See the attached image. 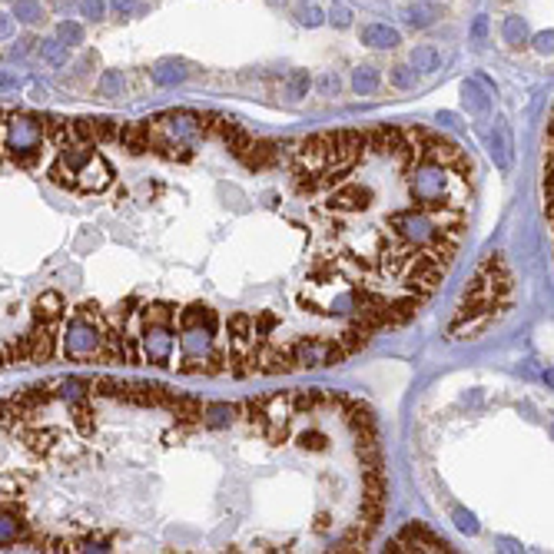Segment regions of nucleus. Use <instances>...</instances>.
I'll return each mask as SVG.
<instances>
[{
  "label": "nucleus",
  "instance_id": "f257e3e1",
  "mask_svg": "<svg viewBox=\"0 0 554 554\" xmlns=\"http://www.w3.org/2000/svg\"><path fill=\"white\" fill-rule=\"evenodd\" d=\"M405 183H408V196L419 206L421 213H435L441 206H465L455 196H448V186H452V173L435 163V160H421L419 166H412L408 173H402Z\"/></svg>",
  "mask_w": 554,
  "mask_h": 554
},
{
  "label": "nucleus",
  "instance_id": "f03ea898",
  "mask_svg": "<svg viewBox=\"0 0 554 554\" xmlns=\"http://www.w3.org/2000/svg\"><path fill=\"white\" fill-rule=\"evenodd\" d=\"M289 352H292L296 369H325V365H338L349 359L336 338H296Z\"/></svg>",
  "mask_w": 554,
  "mask_h": 554
},
{
  "label": "nucleus",
  "instance_id": "7ed1b4c3",
  "mask_svg": "<svg viewBox=\"0 0 554 554\" xmlns=\"http://www.w3.org/2000/svg\"><path fill=\"white\" fill-rule=\"evenodd\" d=\"M385 551L399 554V551H435V554H448L452 551V544L445 541V537H438L432 528H425L421 521H415V524H405L402 531L395 535V541H388Z\"/></svg>",
  "mask_w": 554,
  "mask_h": 554
},
{
  "label": "nucleus",
  "instance_id": "20e7f679",
  "mask_svg": "<svg viewBox=\"0 0 554 554\" xmlns=\"http://www.w3.org/2000/svg\"><path fill=\"white\" fill-rule=\"evenodd\" d=\"M103 342V332L100 325H93L90 319H84L80 312L70 319L67 325V359H73V362H84L90 352H97Z\"/></svg>",
  "mask_w": 554,
  "mask_h": 554
},
{
  "label": "nucleus",
  "instance_id": "39448f33",
  "mask_svg": "<svg viewBox=\"0 0 554 554\" xmlns=\"http://www.w3.org/2000/svg\"><path fill=\"white\" fill-rule=\"evenodd\" d=\"M173 349H176L173 325H146V332L140 338L143 362H150V365H169V362H173Z\"/></svg>",
  "mask_w": 554,
  "mask_h": 554
},
{
  "label": "nucleus",
  "instance_id": "423d86ee",
  "mask_svg": "<svg viewBox=\"0 0 554 554\" xmlns=\"http://www.w3.org/2000/svg\"><path fill=\"white\" fill-rule=\"evenodd\" d=\"M73 176H80V180H77V189H84V193H100V189H106V186H110V180H113V169H110V163L103 160L100 153H93V156H90V160H86V163L77 169Z\"/></svg>",
  "mask_w": 554,
  "mask_h": 554
},
{
  "label": "nucleus",
  "instance_id": "0eeeda50",
  "mask_svg": "<svg viewBox=\"0 0 554 554\" xmlns=\"http://www.w3.org/2000/svg\"><path fill=\"white\" fill-rule=\"evenodd\" d=\"M292 143H283V140H256V143H249L246 150H242V163L249 169H266L272 166L279 156H283V150H289Z\"/></svg>",
  "mask_w": 554,
  "mask_h": 554
},
{
  "label": "nucleus",
  "instance_id": "6e6552de",
  "mask_svg": "<svg viewBox=\"0 0 554 554\" xmlns=\"http://www.w3.org/2000/svg\"><path fill=\"white\" fill-rule=\"evenodd\" d=\"M73 123V133L80 143H110L117 140V123L113 120H97V117H84V120H70Z\"/></svg>",
  "mask_w": 554,
  "mask_h": 554
},
{
  "label": "nucleus",
  "instance_id": "1a4fd4ad",
  "mask_svg": "<svg viewBox=\"0 0 554 554\" xmlns=\"http://www.w3.org/2000/svg\"><path fill=\"white\" fill-rule=\"evenodd\" d=\"M173 325H176V329H206V332L216 336L219 316H216V309H209V305H186V309H180V312L173 316Z\"/></svg>",
  "mask_w": 554,
  "mask_h": 554
},
{
  "label": "nucleus",
  "instance_id": "9d476101",
  "mask_svg": "<svg viewBox=\"0 0 554 554\" xmlns=\"http://www.w3.org/2000/svg\"><path fill=\"white\" fill-rule=\"evenodd\" d=\"M27 336H30V362H34V365L50 362L53 352H57V332H53V325H34V332H27Z\"/></svg>",
  "mask_w": 554,
  "mask_h": 554
},
{
  "label": "nucleus",
  "instance_id": "9b49d317",
  "mask_svg": "<svg viewBox=\"0 0 554 554\" xmlns=\"http://www.w3.org/2000/svg\"><path fill=\"white\" fill-rule=\"evenodd\" d=\"M64 319V296L60 292H44L34 305V325H57Z\"/></svg>",
  "mask_w": 554,
  "mask_h": 554
},
{
  "label": "nucleus",
  "instance_id": "f8f14e48",
  "mask_svg": "<svg viewBox=\"0 0 554 554\" xmlns=\"http://www.w3.org/2000/svg\"><path fill=\"white\" fill-rule=\"evenodd\" d=\"M169 412L176 415V421H180V425L193 428V425H200V419H202V402H200V399H193V395L176 392V395H173V402H169Z\"/></svg>",
  "mask_w": 554,
  "mask_h": 554
},
{
  "label": "nucleus",
  "instance_id": "ddd939ff",
  "mask_svg": "<svg viewBox=\"0 0 554 554\" xmlns=\"http://www.w3.org/2000/svg\"><path fill=\"white\" fill-rule=\"evenodd\" d=\"M399 30L395 27H385V23H369V27H362V44H369V47H379V50H385V47H399Z\"/></svg>",
  "mask_w": 554,
  "mask_h": 554
},
{
  "label": "nucleus",
  "instance_id": "4468645a",
  "mask_svg": "<svg viewBox=\"0 0 554 554\" xmlns=\"http://www.w3.org/2000/svg\"><path fill=\"white\" fill-rule=\"evenodd\" d=\"M236 415H242V419L249 421L252 428L266 432V425H269V415H266V395H262V399H242V402H236Z\"/></svg>",
  "mask_w": 554,
  "mask_h": 554
},
{
  "label": "nucleus",
  "instance_id": "2eb2a0df",
  "mask_svg": "<svg viewBox=\"0 0 554 554\" xmlns=\"http://www.w3.org/2000/svg\"><path fill=\"white\" fill-rule=\"evenodd\" d=\"M233 419H236V405L213 402V405H202L200 425H206V428H226V425H233Z\"/></svg>",
  "mask_w": 554,
  "mask_h": 554
},
{
  "label": "nucleus",
  "instance_id": "dca6fc26",
  "mask_svg": "<svg viewBox=\"0 0 554 554\" xmlns=\"http://www.w3.org/2000/svg\"><path fill=\"white\" fill-rule=\"evenodd\" d=\"M292 399V415H309L325 405V392L322 388H303V392H289Z\"/></svg>",
  "mask_w": 554,
  "mask_h": 554
},
{
  "label": "nucleus",
  "instance_id": "f3484780",
  "mask_svg": "<svg viewBox=\"0 0 554 554\" xmlns=\"http://www.w3.org/2000/svg\"><path fill=\"white\" fill-rule=\"evenodd\" d=\"M491 156H495L498 169L511 166V133H508V126H504V123H498V126H495V133H491Z\"/></svg>",
  "mask_w": 554,
  "mask_h": 554
},
{
  "label": "nucleus",
  "instance_id": "a211bd4d",
  "mask_svg": "<svg viewBox=\"0 0 554 554\" xmlns=\"http://www.w3.org/2000/svg\"><path fill=\"white\" fill-rule=\"evenodd\" d=\"M369 338H372L369 329H365V325H359V322H352L345 332H338L336 342L345 349V355H352V352H359V349H365V345H369Z\"/></svg>",
  "mask_w": 554,
  "mask_h": 554
},
{
  "label": "nucleus",
  "instance_id": "6ab92c4d",
  "mask_svg": "<svg viewBox=\"0 0 554 554\" xmlns=\"http://www.w3.org/2000/svg\"><path fill=\"white\" fill-rule=\"evenodd\" d=\"M23 524H27V521L17 518L14 511H3V515H0V548H14L20 531H23Z\"/></svg>",
  "mask_w": 554,
  "mask_h": 554
},
{
  "label": "nucleus",
  "instance_id": "aec40b11",
  "mask_svg": "<svg viewBox=\"0 0 554 554\" xmlns=\"http://www.w3.org/2000/svg\"><path fill=\"white\" fill-rule=\"evenodd\" d=\"M173 316H176V309H169L166 303H150L140 309V322L143 325H173Z\"/></svg>",
  "mask_w": 554,
  "mask_h": 554
},
{
  "label": "nucleus",
  "instance_id": "412c9836",
  "mask_svg": "<svg viewBox=\"0 0 554 554\" xmlns=\"http://www.w3.org/2000/svg\"><path fill=\"white\" fill-rule=\"evenodd\" d=\"M465 106H468L475 117H485V113H488L491 100H488V93L481 90V84H478V80H468V84H465Z\"/></svg>",
  "mask_w": 554,
  "mask_h": 554
},
{
  "label": "nucleus",
  "instance_id": "4be33fe9",
  "mask_svg": "<svg viewBox=\"0 0 554 554\" xmlns=\"http://www.w3.org/2000/svg\"><path fill=\"white\" fill-rule=\"evenodd\" d=\"M438 64H441V53H438L435 47H415L408 67L419 70V73H432V70H438Z\"/></svg>",
  "mask_w": 554,
  "mask_h": 554
},
{
  "label": "nucleus",
  "instance_id": "5701e85b",
  "mask_svg": "<svg viewBox=\"0 0 554 554\" xmlns=\"http://www.w3.org/2000/svg\"><path fill=\"white\" fill-rule=\"evenodd\" d=\"M57 395H64L67 402L86 399L90 395V382H84V379H57Z\"/></svg>",
  "mask_w": 554,
  "mask_h": 554
},
{
  "label": "nucleus",
  "instance_id": "b1692460",
  "mask_svg": "<svg viewBox=\"0 0 554 554\" xmlns=\"http://www.w3.org/2000/svg\"><path fill=\"white\" fill-rule=\"evenodd\" d=\"M73 425H77L84 435H90V432H93V405H90V395L73 402Z\"/></svg>",
  "mask_w": 554,
  "mask_h": 554
},
{
  "label": "nucleus",
  "instance_id": "393cba45",
  "mask_svg": "<svg viewBox=\"0 0 554 554\" xmlns=\"http://www.w3.org/2000/svg\"><path fill=\"white\" fill-rule=\"evenodd\" d=\"M352 86L365 97V93H375L379 90V70L375 67H359L352 73Z\"/></svg>",
  "mask_w": 554,
  "mask_h": 554
},
{
  "label": "nucleus",
  "instance_id": "a878e982",
  "mask_svg": "<svg viewBox=\"0 0 554 554\" xmlns=\"http://www.w3.org/2000/svg\"><path fill=\"white\" fill-rule=\"evenodd\" d=\"M186 77V70H183V64H160V67L153 70V80L160 86H173V84H180Z\"/></svg>",
  "mask_w": 554,
  "mask_h": 554
},
{
  "label": "nucleus",
  "instance_id": "bb28decb",
  "mask_svg": "<svg viewBox=\"0 0 554 554\" xmlns=\"http://www.w3.org/2000/svg\"><path fill=\"white\" fill-rule=\"evenodd\" d=\"M47 180H50L53 186H64V189H77V176H73V173H70V169L64 166L60 160H57V163L47 169Z\"/></svg>",
  "mask_w": 554,
  "mask_h": 554
},
{
  "label": "nucleus",
  "instance_id": "cd10ccee",
  "mask_svg": "<svg viewBox=\"0 0 554 554\" xmlns=\"http://www.w3.org/2000/svg\"><path fill=\"white\" fill-rule=\"evenodd\" d=\"M123 93V73H117V70H106L100 80V97H106V100H113V97H120Z\"/></svg>",
  "mask_w": 554,
  "mask_h": 554
},
{
  "label": "nucleus",
  "instance_id": "c85d7f7f",
  "mask_svg": "<svg viewBox=\"0 0 554 554\" xmlns=\"http://www.w3.org/2000/svg\"><path fill=\"white\" fill-rule=\"evenodd\" d=\"M528 37V23L521 17H508L504 20V40L511 44V47H521V40Z\"/></svg>",
  "mask_w": 554,
  "mask_h": 554
},
{
  "label": "nucleus",
  "instance_id": "c756f323",
  "mask_svg": "<svg viewBox=\"0 0 554 554\" xmlns=\"http://www.w3.org/2000/svg\"><path fill=\"white\" fill-rule=\"evenodd\" d=\"M309 86H312V80H309V73H305V70H296V73H292V77H289V80H286L289 97H296V100L309 93Z\"/></svg>",
  "mask_w": 554,
  "mask_h": 554
},
{
  "label": "nucleus",
  "instance_id": "7c9ffc66",
  "mask_svg": "<svg viewBox=\"0 0 554 554\" xmlns=\"http://www.w3.org/2000/svg\"><path fill=\"white\" fill-rule=\"evenodd\" d=\"M276 322H279V319H276V312H269V309H266V312H259V316H252V336H256V338H266L269 332L276 329Z\"/></svg>",
  "mask_w": 554,
  "mask_h": 554
},
{
  "label": "nucleus",
  "instance_id": "2f4dec72",
  "mask_svg": "<svg viewBox=\"0 0 554 554\" xmlns=\"http://www.w3.org/2000/svg\"><path fill=\"white\" fill-rule=\"evenodd\" d=\"M392 84L402 86V90H408V86L415 84V70L412 67H392Z\"/></svg>",
  "mask_w": 554,
  "mask_h": 554
},
{
  "label": "nucleus",
  "instance_id": "473e14b6",
  "mask_svg": "<svg viewBox=\"0 0 554 554\" xmlns=\"http://www.w3.org/2000/svg\"><path fill=\"white\" fill-rule=\"evenodd\" d=\"M455 524H458L461 531H468V535H475V531H478V521L471 518L468 511H455Z\"/></svg>",
  "mask_w": 554,
  "mask_h": 554
},
{
  "label": "nucleus",
  "instance_id": "72a5a7b5",
  "mask_svg": "<svg viewBox=\"0 0 554 554\" xmlns=\"http://www.w3.org/2000/svg\"><path fill=\"white\" fill-rule=\"evenodd\" d=\"M332 23H336V27H349V23H352V10L336 3V7H332Z\"/></svg>",
  "mask_w": 554,
  "mask_h": 554
},
{
  "label": "nucleus",
  "instance_id": "f704fd0d",
  "mask_svg": "<svg viewBox=\"0 0 554 554\" xmlns=\"http://www.w3.org/2000/svg\"><path fill=\"white\" fill-rule=\"evenodd\" d=\"M44 57H47L50 64H64V57H67V53H64V47H60L57 40H50V44L44 47Z\"/></svg>",
  "mask_w": 554,
  "mask_h": 554
},
{
  "label": "nucleus",
  "instance_id": "c9c22d12",
  "mask_svg": "<svg viewBox=\"0 0 554 554\" xmlns=\"http://www.w3.org/2000/svg\"><path fill=\"white\" fill-rule=\"evenodd\" d=\"M17 14L23 20H37V14H40V7H37L34 0H20L17 3Z\"/></svg>",
  "mask_w": 554,
  "mask_h": 554
},
{
  "label": "nucleus",
  "instance_id": "e433bc0d",
  "mask_svg": "<svg viewBox=\"0 0 554 554\" xmlns=\"http://www.w3.org/2000/svg\"><path fill=\"white\" fill-rule=\"evenodd\" d=\"M299 14H303V23H309V27H319V23H322V10H319V7H303Z\"/></svg>",
  "mask_w": 554,
  "mask_h": 554
},
{
  "label": "nucleus",
  "instance_id": "4c0bfd02",
  "mask_svg": "<svg viewBox=\"0 0 554 554\" xmlns=\"http://www.w3.org/2000/svg\"><path fill=\"white\" fill-rule=\"evenodd\" d=\"M303 445L305 448H312V452H322V448H325V435H322V432H312V435L303 438Z\"/></svg>",
  "mask_w": 554,
  "mask_h": 554
},
{
  "label": "nucleus",
  "instance_id": "58836bf2",
  "mask_svg": "<svg viewBox=\"0 0 554 554\" xmlns=\"http://www.w3.org/2000/svg\"><path fill=\"white\" fill-rule=\"evenodd\" d=\"M319 90H322V93H336V90H338V77H336V73H325V77L319 80Z\"/></svg>",
  "mask_w": 554,
  "mask_h": 554
},
{
  "label": "nucleus",
  "instance_id": "ea45409f",
  "mask_svg": "<svg viewBox=\"0 0 554 554\" xmlns=\"http://www.w3.org/2000/svg\"><path fill=\"white\" fill-rule=\"evenodd\" d=\"M535 50H537V53H551V30H548V34H537V37H535Z\"/></svg>",
  "mask_w": 554,
  "mask_h": 554
},
{
  "label": "nucleus",
  "instance_id": "a19ab883",
  "mask_svg": "<svg viewBox=\"0 0 554 554\" xmlns=\"http://www.w3.org/2000/svg\"><path fill=\"white\" fill-rule=\"evenodd\" d=\"M84 14H86V17L97 20V17L103 14V3H100V0H84Z\"/></svg>",
  "mask_w": 554,
  "mask_h": 554
},
{
  "label": "nucleus",
  "instance_id": "79ce46f5",
  "mask_svg": "<svg viewBox=\"0 0 554 554\" xmlns=\"http://www.w3.org/2000/svg\"><path fill=\"white\" fill-rule=\"evenodd\" d=\"M485 30H488V20H485V17H478V20H475V27H471V34L481 40V37H485Z\"/></svg>",
  "mask_w": 554,
  "mask_h": 554
},
{
  "label": "nucleus",
  "instance_id": "37998d69",
  "mask_svg": "<svg viewBox=\"0 0 554 554\" xmlns=\"http://www.w3.org/2000/svg\"><path fill=\"white\" fill-rule=\"evenodd\" d=\"M113 7L120 14H133V0H113Z\"/></svg>",
  "mask_w": 554,
  "mask_h": 554
},
{
  "label": "nucleus",
  "instance_id": "c03bdc74",
  "mask_svg": "<svg viewBox=\"0 0 554 554\" xmlns=\"http://www.w3.org/2000/svg\"><path fill=\"white\" fill-rule=\"evenodd\" d=\"M60 34L70 37V40H80V27H70V23H64V27H60Z\"/></svg>",
  "mask_w": 554,
  "mask_h": 554
},
{
  "label": "nucleus",
  "instance_id": "a18cd8bd",
  "mask_svg": "<svg viewBox=\"0 0 554 554\" xmlns=\"http://www.w3.org/2000/svg\"><path fill=\"white\" fill-rule=\"evenodd\" d=\"M7 30H10V23H7V20L0 17V34H7Z\"/></svg>",
  "mask_w": 554,
  "mask_h": 554
}]
</instances>
